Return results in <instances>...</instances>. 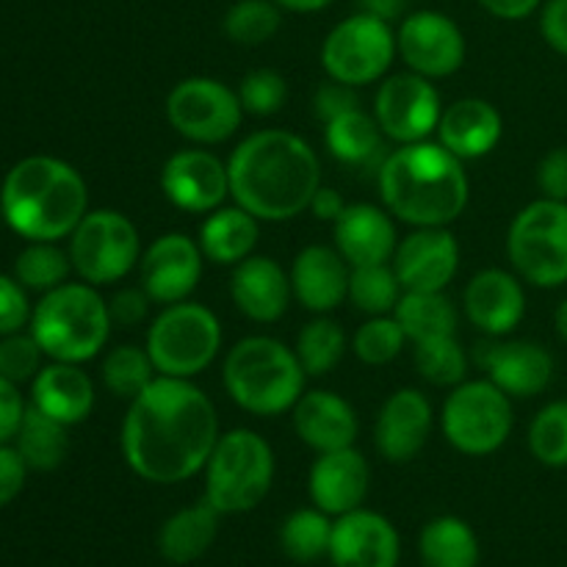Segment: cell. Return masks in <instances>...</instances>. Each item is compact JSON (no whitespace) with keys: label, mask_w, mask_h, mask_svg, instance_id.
I'll return each mask as SVG.
<instances>
[{"label":"cell","mask_w":567,"mask_h":567,"mask_svg":"<svg viewBox=\"0 0 567 567\" xmlns=\"http://www.w3.org/2000/svg\"><path fill=\"white\" fill-rule=\"evenodd\" d=\"M275 3L282 11H293V14H316V11H324L336 0H275Z\"/></svg>","instance_id":"57"},{"label":"cell","mask_w":567,"mask_h":567,"mask_svg":"<svg viewBox=\"0 0 567 567\" xmlns=\"http://www.w3.org/2000/svg\"><path fill=\"white\" fill-rule=\"evenodd\" d=\"M463 164L441 142L399 144L377 166L382 205L404 225L449 227L465 214L471 199Z\"/></svg>","instance_id":"3"},{"label":"cell","mask_w":567,"mask_h":567,"mask_svg":"<svg viewBox=\"0 0 567 567\" xmlns=\"http://www.w3.org/2000/svg\"><path fill=\"white\" fill-rule=\"evenodd\" d=\"M480 363L487 369V380L502 388L509 399H535L554 382V354L537 341H498L487 343Z\"/></svg>","instance_id":"24"},{"label":"cell","mask_w":567,"mask_h":567,"mask_svg":"<svg viewBox=\"0 0 567 567\" xmlns=\"http://www.w3.org/2000/svg\"><path fill=\"white\" fill-rule=\"evenodd\" d=\"M219 441V415L192 380L155 377L127 402L120 452L127 468L153 485H181L203 474Z\"/></svg>","instance_id":"1"},{"label":"cell","mask_w":567,"mask_h":567,"mask_svg":"<svg viewBox=\"0 0 567 567\" xmlns=\"http://www.w3.org/2000/svg\"><path fill=\"white\" fill-rule=\"evenodd\" d=\"M70 426L59 424L55 419L44 415L42 410L33 408L28 402L25 419H22L20 432L14 437L17 452L22 454V460L28 463V468L39 471V474H48L55 471L70 454V437H66Z\"/></svg>","instance_id":"35"},{"label":"cell","mask_w":567,"mask_h":567,"mask_svg":"<svg viewBox=\"0 0 567 567\" xmlns=\"http://www.w3.org/2000/svg\"><path fill=\"white\" fill-rule=\"evenodd\" d=\"M166 122L177 136L197 147H214L236 136L244 120V105L236 89L208 75H194L175 83L166 94Z\"/></svg>","instance_id":"13"},{"label":"cell","mask_w":567,"mask_h":567,"mask_svg":"<svg viewBox=\"0 0 567 567\" xmlns=\"http://www.w3.org/2000/svg\"><path fill=\"white\" fill-rule=\"evenodd\" d=\"M260 238V221L241 205L216 208L199 225L197 244L205 260L216 266H238L255 252Z\"/></svg>","instance_id":"30"},{"label":"cell","mask_w":567,"mask_h":567,"mask_svg":"<svg viewBox=\"0 0 567 567\" xmlns=\"http://www.w3.org/2000/svg\"><path fill=\"white\" fill-rule=\"evenodd\" d=\"M219 518L208 502L188 504L164 520L158 532V551L169 565H192L208 554L219 537Z\"/></svg>","instance_id":"31"},{"label":"cell","mask_w":567,"mask_h":567,"mask_svg":"<svg viewBox=\"0 0 567 567\" xmlns=\"http://www.w3.org/2000/svg\"><path fill=\"white\" fill-rule=\"evenodd\" d=\"M238 100L244 105V114L252 116H275L280 114L288 100V83L277 70L260 66L247 72L238 83Z\"/></svg>","instance_id":"45"},{"label":"cell","mask_w":567,"mask_h":567,"mask_svg":"<svg viewBox=\"0 0 567 567\" xmlns=\"http://www.w3.org/2000/svg\"><path fill=\"white\" fill-rule=\"evenodd\" d=\"M554 330H557V336L567 343V297L557 305V310H554Z\"/></svg>","instance_id":"58"},{"label":"cell","mask_w":567,"mask_h":567,"mask_svg":"<svg viewBox=\"0 0 567 567\" xmlns=\"http://www.w3.org/2000/svg\"><path fill=\"white\" fill-rule=\"evenodd\" d=\"M332 567H399L402 537L385 515L374 509H352L332 524Z\"/></svg>","instance_id":"19"},{"label":"cell","mask_w":567,"mask_h":567,"mask_svg":"<svg viewBox=\"0 0 567 567\" xmlns=\"http://www.w3.org/2000/svg\"><path fill=\"white\" fill-rule=\"evenodd\" d=\"M275 452L255 430L225 432L205 463V502L221 515H241L264 504L275 485Z\"/></svg>","instance_id":"7"},{"label":"cell","mask_w":567,"mask_h":567,"mask_svg":"<svg viewBox=\"0 0 567 567\" xmlns=\"http://www.w3.org/2000/svg\"><path fill=\"white\" fill-rule=\"evenodd\" d=\"M465 319L487 338H504L520 327L526 316V288L515 271L482 269L463 293Z\"/></svg>","instance_id":"21"},{"label":"cell","mask_w":567,"mask_h":567,"mask_svg":"<svg viewBox=\"0 0 567 567\" xmlns=\"http://www.w3.org/2000/svg\"><path fill=\"white\" fill-rule=\"evenodd\" d=\"M305 374L297 352L269 336H247L225 354L221 385L236 408L260 419L293 410L305 393Z\"/></svg>","instance_id":"5"},{"label":"cell","mask_w":567,"mask_h":567,"mask_svg":"<svg viewBox=\"0 0 567 567\" xmlns=\"http://www.w3.org/2000/svg\"><path fill=\"white\" fill-rule=\"evenodd\" d=\"M28 474H31V468L22 460V454L17 452L14 443L0 446V509L9 507L20 496L28 482Z\"/></svg>","instance_id":"50"},{"label":"cell","mask_w":567,"mask_h":567,"mask_svg":"<svg viewBox=\"0 0 567 567\" xmlns=\"http://www.w3.org/2000/svg\"><path fill=\"white\" fill-rule=\"evenodd\" d=\"M205 255L197 238L186 233H164L138 260V286L155 305L186 302L199 286Z\"/></svg>","instance_id":"16"},{"label":"cell","mask_w":567,"mask_h":567,"mask_svg":"<svg viewBox=\"0 0 567 567\" xmlns=\"http://www.w3.org/2000/svg\"><path fill=\"white\" fill-rule=\"evenodd\" d=\"M153 299L142 286H125L109 299V313L114 327H138L150 316Z\"/></svg>","instance_id":"48"},{"label":"cell","mask_w":567,"mask_h":567,"mask_svg":"<svg viewBox=\"0 0 567 567\" xmlns=\"http://www.w3.org/2000/svg\"><path fill=\"white\" fill-rule=\"evenodd\" d=\"M72 260L59 241H28L14 260V277L33 293H48L70 282Z\"/></svg>","instance_id":"38"},{"label":"cell","mask_w":567,"mask_h":567,"mask_svg":"<svg viewBox=\"0 0 567 567\" xmlns=\"http://www.w3.org/2000/svg\"><path fill=\"white\" fill-rule=\"evenodd\" d=\"M419 554L424 567H480L476 532L457 515H437L421 529Z\"/></svg>","instance_id":"32"},{"label":"cell","mask_w":567,"mask_h":567,"mask_svg":"<svg viewBox=\"0 0 567 567\" xmlns=\"http://www.w3.org/2000/svg\"><path fill=\"white\" fill-rule=\"evenodd\" d=\"M360 97L354 94L352 86L347 83H338V81H327L321 83L319 92H316V116L321 122H330L336 116L347 114V111L358 109Z\"/></svg>","instance_id":"52"},{"label":"cell","mask_w":567,"mask_h":567,"mask_svg":"<svg viewBox=\"0 0 567 567\" xmlns=\"http://www.w3.org/2000/svg\"><path fill=\"white\" fill-rule=\"evenodd\" d=\"M291 277L269 255H249L233 266L230 299L241 316L255 324H275L291 305Z\"/></svg>","instance_id":"25"},{"label":"cell","mask_w":567,"mask_h":567,"mask_svg":"<svg viewBox=\"0 0 567 567\" xmlns=\"http://www.w3.org/2000/svg\"><path fill=\"white\" fill-rule=\"evenodd\" d=\"M540 37L567 59V0H546L540 6Z\"/></svg>","instance_id":"53"},{"label":"cell","mask_w":567,"mask_h":567,"mask_svg":"<svg viewBox=\"0 0 567 567\" xmlns=\"http://www.w3.org/2000/svg\"><path fill=\"white\" fill-rule=\"evenodd\" d=\"M413 360L419 374L430 385L437 388L460 385V382H465V374H468V354H465L457 336L415 343Z\"/></svg>","instance_id":"42"},{"label":"cell","mask_w":567,"mask_h":567,"mask_svg":"<svg viewBox=\"0 0 567 567\" xmlns=\"http://www.w3.org/2000/svg\"><path fill=\"white\" fill-rule=\"evenodd\" d=\"M25 410L28 402L20 393V385L0 377V446L14 443L22 419H25Z\"/></svg>","instance_id":"51"},{"label":"cell","mask_w":567,"mask_h":567,"mask_svg":"<svg viewBox=\"0 0 567 567\" xmlns=\"http://www.w3.org/2000/svg\"><path fill=\"white\" fill-rule=\"evenodd\" d=\"M382 138L385 133L377 125L374 114H365L363 109H352L336 120L324 122V147L341 164L349 166H369L380 158Z\"/></svg>","instance_id":"34"},{"label":"cell","mask_w":567,"mask_h":567,"mask_svg":"<svg viewBox=\"0 0 567 567\" xmlns=\"http://www.w3.org/2000/svg\"><path fill=\"white\" fill-rule=\"evenodd\" d=\"M435 426V410L419 388H399L382 402L374 421L377 452L388 463H410L424 452Z\"/></svg>","instance_id":"20"},{"label":"cell","mask_w":567,"mask_h":567,"mask_svg":"<svg viewBox=\"0 0 567 567\" xmlns=\"http://www.w3.org/2000/svg\"><path fill=\"white\" fill-rule=\"evenodd\" d=\"M100 377H103V385L109 388V393L131 402L158 377V371H155L147 349L136 347V343H122L105 354Z\"/></svg>","instance_id":"40"},{"label":"cell","mask_w":567,"mask_h":567,"mask_svg":"<svg viewBox=\"0 0 567 567\" xmlns=\"http://www.w3.org/2000/svg\"><path fill=\"white\" fill-rule=\"evenodd\" d=\"M369 487V460L354 446L319 454L316 463L310 465L308 493L313 498V507H319L330 518H341V515L363 507Z\"/></svg>","instance_id":"22"},{"label":"cell","mask_w":567,"mask_h":567,"mask_svg":"<svg viewBox=\"0 0 567 567\" xmlns=\"http://www.w3.org/2000/svg\"><path fill=\"white\" fill-rule=\"evenodd\" d=\"M230 197L258 221H288L310 210L321 188V161L291 131L249 133L227 158Z\"/></svg>","instance_id":"2"},{"label":"cell","mask_w":567,"mask_h":567,"mask_svg":"<svg viewBox=\"0 0 567 567\" xmlns=\"http://www.w3.org/2000/svg\"><path fill=\"white\" fill-rule=\"evenodd\" d=\"M293 352H297L305 374L327 377L330 371L338 369V363L347 354V332L330 316H316L313 321H308L299 330Z\"/></svg>","instance_id":"37"},{"label":"cell","mask_w":567,"mask_h":567,"mask_svg":"<svg viewBox=\"0 0 567 567\" xmlns=\"http://www.w3.org/2000/svg\"><path fill=\"white\" fill-rule=\"evenodd\" d=\"M391 264L404 291H446L460 271V244L449 227H415L399 238Z\"/></svg>","instance_id":"18"},{"label":"cell","mask_w":567,"mask_h":567,"mask_svg":"<svg viewBox=\"0 0 567 567\" xmlns=\"http://www.w3.org/2000/svg\"><path fill=\"white\" fill-rule=\"evenodd\" d=\"M360 3H363V11L382 17V20H388V22H393L396 17H402V11H404V0H360Z\"/></svg>","instance_id":"56"},{"label":"cell","mask_w":567,"mask_h":567,"mask_svg":"<svg viewBox=\"0 0 567 567\" xmlns=\"http://www.w3.org/2000/svg\"><path fill=\"white\" fill-rule=\"evenodd\" d=\"M393 316L413 347L435 338L457 336V308L443 291H404Z\"/></svg>","instance_id":"33"},{"label":"cell","mask_w":567,"mask_h":567,"mask_svg":"<svg viewBox=\"0 0 567 567\" xmlns=\"http://www.w3.org/2000/svg\"><path fill=\"white\" fill-rule=\"evenodd\" d=\"M507 258L529 286H567V203L540 197L524 205L509 221Z\"/></svg>","instance_id":"9"},{"label":"cell","mask_w":567,"mask_h":567,"mask_svg":"<svg viewBox=\"0 0 567 567\" xmlns=\"http://www.w3.org/2000/svg\"><path fill=\"white\" fill-rule=\"evenodd\" d=\"M31 404L64 426H78L94 410V382L78 363L50 360L31 382Z\"/></svg>","instance_id":"29"},{"label":"cell","mask_w":567,"mask_h":567,"mask_svg":"<svg viewBox=\"0 0 567 567\" xmlns=\"http://www.w3.org/2000/svg\"><path fill=\"white\" fill-rule=\"evenodd\" d=\"M529 452L546 468H567V399L537 410L529 424Z\"/></svg>","instance_id":"43"},{"label":"cell","mask_w":567,"mask_h":567,"mask_svg":"<svg viewBox=\"0 0 567 567\" xmlns=\"http://www.w3.org/2000/svg\"><path fill=\"white\" fill-rule=\"evenodd\" d=\"M86 214V181L55 155H28L0 183V216L25 241L70 238Z\"/></svg>","instance_id":"4"},{"label":"cell","mask_w":567,"mask_h":567,"mask_svg":"<svg viewBox=\"0 0 567 567\" xmlns=\"http://www.w3.org/2000/svg\"><path fill=\"white\" fill-rule=\"evenodd\" d=\"M72 271L94 288L122 282L142 260V238L136 225L122 210H89L72 230L70 247Z\"/></svg>","instance_id":"11"},{"label":"cell","mask_w":567,"mask_h":567,"mask_svg":"<svg viewBox=\"0 0 567 567\" xmlns=\"http://www.w3.org/2000/svg\"><path fill=\"white\" fill-rule=\"evenodd\" d=\"M537 188L540 197L567 203V147H554L537 164Z\"/></svg>","instance_id":"49"},{"label":"cell","mask_w":567,"mask_h":567,"mask_svg":"<svg viewBox=\"0 0 567 567\" xmlns=\"http://www.w3.org/2000/svg\"><path fill=\"white\" fill-rule=\"evenodd\" d=\"M28 293L31 291L14 275H0V338L31 324L33 305Z\"/></svg>","instance_id":"47"},{"label":"cell","mask_w":567,"mask_h":567,"mask_svg":"<svg viewBox=\"0 0 567 567\" xmlns=\"http://www.w3.org/2000/svg\"><path fill=\"white\" fill-rule=\"evenodd\" d=\"M109 302L89 282H64L42 293L31 313V336L44 358L59 363H89L105 349L111 336Z\"/></svg>","instance_id":"6"},{"label":"cell","mask_w":567,"mask_h":567,"mask_svg":"<svg viewBox=\"0 0 567 567\" xmlns=\"http://www.w3.org/2000/svg\"><path fill=\"white\" fill-rule=\"evenodd\" d=\"M161 192H164L166 203H172L175 208L208 216L230 197L227 161H221L210 150H177L161 166Z\"/></svg>","instance_id":"17"},{"label":"cell","mask_w":567,"mask_h":567,"mask_svg":"<svg viewBox=\"0 0 567 567\" xmlns=\"http://www.w3.org/2000/svg\"><path fill=\"white\" fill-rule=\"evenodd\" d=\"M399 59L410 72L441 81L454 75L465 64V33L449 14L435 9H421L404 17L396 31Z\"/></svg>","instance_id":"15"},{"label":"cell","mask_w":567,"mask_h":567,"mask_svg":"<svg viewBox=\"0 0 567 567\" xmlns=\"http://www.w3.org/2000/svg\"><path fill=\"white\" fill-rule=\"evenodd\" d=\"M144 349L161 377L194 380L219 358L221 321L208 305L192 299L166 305L150 324Z\"/></svg>","instance_id":"8"},{"label":"cell","mask_w":567,"mask_h":567,"mask_svg":"<svg viewBox=\"0 0 567 567\" xmlns=\"http://www.w3.org/2000/svg\"><path fill=\"white\" fill-rule=\"evenodd\" d=\"M42 360L44 352L37 338L31 336V330L0 338V377H6L14 385L33 382V377L42 371Z\"/></svg>","instance_id":"46"},{"label":"cell","mask_w":567,"mask_h":567,"mask_svg":"<svg viewBox=\"0 0 567 567\" xmlns=\"http://www.w3.org/2000/svg\"><path fill=\"white\" fill-rule=\"evenodd\" d=\"M441 92L419 72L382 78L374 97V120L385 138L396 144L426 142L441 122Z\"/></svg>","instance_id":"14"},{"label":"cell","mask_w":567,"mask_h":567,"mask_svg":"<svg viewBox=\"0 0 567 567\" xmlns=\"http://www.w3.org/2000/svg\"><path fill=\"white\" fill-rule=\"evenodd\" d=\"M347 205L349 203L341 197L338 188L321 186L319 192H316L313 203H310V214H313L319 221H332V225H336V221L341 219L343 210H347Z\"/></svg>","instance_id":"55"},{"label":"cell","mask_w":567,"mask_h":567,"mask_svg":"<svg viewBox=\"0 0 567 567\" xmlns=\"http://www.w3.org/2000/svg\"><path fill=\"white\" fill-rule=\"evenodd\" d=\"M332 524H336V518L321 513L319 507L293 509L280 526L282 554L299 565L319 563L330 551Z\"/></svg>","instance_id":"36"},{"label":"cell","mask_w":567,"mask_h":567,"mask_svg":"<svg viewBox=\"0 0 567 567\" xmlns=\"http://www.w3.org/2000/svg\"><path fill=\"white\" fill-rule=\"evenodd\" d=\"M487 14H493L496 20H507V22H520L526 17L535 14L546 0H476Z\"/></svg>","instance_id":"54"},{"label":"cell","mask_w":567,"mask_h":567,"mask_svg":"<svg viewBox=\"0 0 567 567\" xmlns=\"http://www.w3.org/2000/svg\"><path fill=\"white\" fill-rule=\"evenodd\" d=\"M408 336L396 316H369L352 338V352L365 365H388L402 354Z\"/></svg>","instance_id":"44"},{"label":"cell","mask_w":567,"mask_h":567,"mask_svg":"<svg viewBox=\"0 0 567 567\" xmlns=\"http://www.w3.org/2000/svg\"><path fill=\"white\" fill-rule=\"evenodd\" d=\"M404 288L399 282L393 264L352 266L349 277V299L365 316H393Z\"/></svg>","instance_id":"39"},{"label":"cell","mask_w":567,"mask_h":567,"mask_svg":"<svg viewBox=\"0 0 567 567\" xmlns=\"http://www.w3.org/2000/svg\"><path fill=\"white\" fill-rule=\"evenodd\" d=\"M336 249L349 266L391 264L399 247L396 221L391 210L371 203L347 205L336 221Z\"/></svg>","instance_id":"27"},{"label":"cell","mask_w":567,"mask_h":567,"mask_svg":"<svg viewBox=\"0 0 567 567\" xmlns=\"http://www.w3.org/2000/svg\"><path fill=\"white\" fill-rule=\"evenodd\" d=\"M396 53V31L391 22L369 11H358L327 33L319 59L330 81L360 89L382 81Z\"/></svg>","instance_id":"12"},{"label":"cell","mask_w":567,"mask_h":567,"mask_svg":"<svg viewBox=\"0 0 567 567\" xmlns=\"http://www.w3.org/2000/svg\"><path fill=\"white\" fill-rule=\"evenodd\" d=\"M280 25L282 9L275 0H236L221 22L227 39L241 48H258V44L271 42Z\"/></svg>","instance_id":"41"},{"label":"cell","mask_w":567,"mask_h":567,"mask_svg":"<svg viewBox=\"0 0 567 567\" xmlns=\"http://www.w3.org/2000/svg\"><path fill=\"white\" fill-rule=\"evenodd\" d=\"M513 399L491 380L460 382L443 402V437L468 457L496 454L513 435Z\"/></svg>","instance_id":"10"},{"label":"cell","mask_w":567,"mask_h":567,"mask_svg":"<svg viewBox=\"0 0 567 567\" xmlns=\"http://www.w3.org/2000/svg\"><path fill=\"white\" fill-rule=\"evenodd\" d=\"M435 133L437 142L460 161L485 158L504 136L502 111L482 97H463L443 109Z\"/></svg>","instance_id":"28"},{"label":"cell","mask_w":567,"mask_h":567,"mask_svg":"<svg viewBox=\"0 0 567 567\" xmlns=\"http://www.w3.org/2000/svg\"><path fill=\"white\" fill-rule=\"evenodd\" d=\"M291 413L293 432L316 454L349 449L358 441V413L341 393L305 391Z\"/></svg>","instance_id":"26"},{"label":"cell","mask_w":567,"mask_h":567,"mask_svg":"<svg viewBox=\"0 0 567 567\" xmlns=\"http://www.w3.org/2000/svg\"><path fill=\"white\" fill-rule=\"evenodd\" d=\"M288 277H291L293 299L305 310L316 316H330L349 299L352 266L343 260L336 247L310 244V247L299 249Z\"/></svg>","instance_id":"23"}]
</instances>
